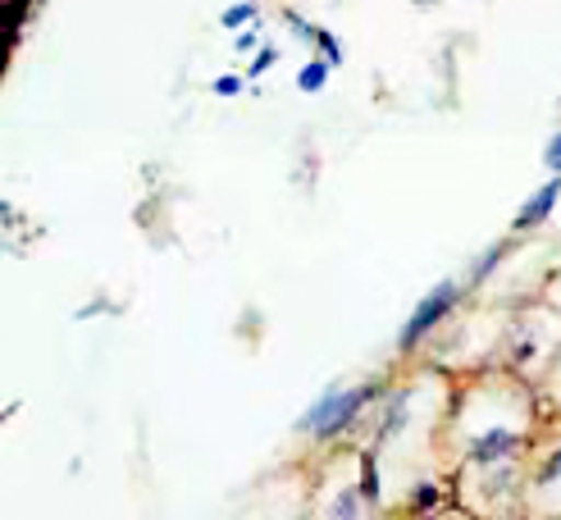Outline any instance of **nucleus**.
I'll use <instances>...</instances> for the list:
<instances>
[{
	"instance_id": "obj_10",
	"label": "nucleus",
	"mask_w": 561,
	"mask_h": 520,
	"mask_svg": "<svg viewBox=\"0 0 561 520\" xmlns=\"http://www.w3.org/2000/svg\"><path fill=\"white\" fill-rule=\"evenodd\" d=\"M284 23H288V33H293L297 42H311V37H316V23H311V19H301L297 10H284Z\"/></svg>"
},
{
	"instance_id": "obj_4",
	"label": "nucleus",
	"mask_w": 561,
	"mask_h": 520,
	"mask_svg": "<svg viewBox=\"0 0 561 520\" xmlns=\"http://www.w3.org/2000/svg\"><path fill=\"white\" fill-rule=\"evenodd\" d=\"M507 256H512V238H497V242H489V246H484V252H480V256H474V261H470V269L461 274V288H466V292H474V288H484V284L493 279V274L502 269V261H507Z\"/></svg>"
},
{
	"instance_id": "obj_3",
	"label": "nucleus",
	"mask_w": 561,
	"mask_h": 520,
	"mask_svg": "<svg viewBox=\"0 0 561 520\" xmlns=\"http://www.w3.org/2000/svg\"><path fill=\"white\" fill-rule=\"evenodd\" d=\"M557 206H561V174H552L543 187H535V192H529V197L516 206V215H512V233H516V238L539 233L548 219L557 215Z\"/></svg>"
},
{
	"instance_id": "obj_12",
	"label": "nucleus",
	"mask_w": 561,
	"mask_h": 520,
	"mask_svg": "<svg viewBox=\"0 0 561 520\" xmlns=\"http://www.w3.org/2000/svg\"><path fill=\"white\" fill-rule=\"evenodd\" d=\"M256 46H261V33H256V23H251V27H238V42H233V50H238V55H251Z\"/></svg>"
},
{
	"instance_id": "obj_13",
	"label": "nucleus",
	"mask_w": 561,
	"mask_h": 520,
	"mask_svg": "<svg viewBox=\"0 0 561 520\" xmlns=\"http://www.w3.org/2000/svg\"><path fill=\"white\" fill-rule=\"evenodd\" d=\"M247 88V78H238V73H224V78H215V96H238Z\"/></svg>"
},
{
	"instance_id": "obj_9",
	"label": "nucleus",
	"mask_w": 561,
	"mask_h": 520,
	"mask_svg": "<svg viewBox=\"0 0 561 520\" xmlns=\"http://www.w3.org/2000/svg\"><path fill=\"white\" fill-rule=\"evenodd\" d=\"M274 65H278V46H256V60H251V69H247V82L265 78Z\"/></svg>"
},
{
	"instance_id": "obj_14",
	"label": "nucleus",
	"mask_w": 561,
	"mask_h": 520,
	"mask_svg": "<svg viewBox=\"0 0 561 520\" xmlns=\"http://www.w3.org/2000/svg\"><path fill=\"white\" fill-rule=\"evenodd\" d=\"M411 5H438V0H411Z\"/></svg>"
},
{
	"instance_id": "obj_6",
	"label": "nucleus",
	"mask_w": 561,
	"mask_h": 520,
	"mask_svg": "<svg viewBox=\"0 0 561 520\" xmlns=\"http://www.w3.org/2000/svg\"><path fill=\"white\" fill-rule=\"evenodd\" d=\"M329 78H333V65L324 60V55H311L301 69H297V92H306V96H320L324 88H329Z\"/></svg>"
},
{
	"instance_id": "obj_7",
	"label": "nucleus",
	"mask_w": 561,
	"mask_h": 520,
	"mask_svg": "<svg viewBox=\"0 0 561 520\" xmlns=\"http://www.w3.org/2000/svg\"><path fill=\"white\" fill-rule=\"evenodd\" d=\"M311 46H316V55H324V60H329L333 69H343V65H347V50H343L339 33H329V27H316V37H311Z\"/></svg>"
},
{
	"instance_id": "obj_8",
	"label": "nucleus",
	"mask_w": 561,
	"mask_h": 520,
	"mask_svg": "<svg viewBox=\"0 0 561 520\" xmlns=\"http://www.w3.org/2000/svg\"><path fill=\"white\" fill-rule=\"evenodd\" d=\"M256 19H261V5H256V0H238V5H229V10L219 14V23H224V27H233V33H238V27H247V23H256Z\"/></svg>"
},
{
	"instance_id": "obj_5",
	"label": "nucleus",
	"mask_w": 561,
	"mask_h": 520,
	"mask_svg": "<svg viewBox=\"0 0 561 520\" xmlns=\"http://www.w3.org/2000/svg\"><path fill=\"white\" fill-rule=\"evenodd\" d=\"M447 507V484L443 479H415L407 493V511L425 516V511H443Z\"/></svg>"
},
{
	"instance_id": "obj_2",
	"label": "nucleus",
	"mask_w": 561,
	"mask_h": 520,
	"mask_svg": "<svg viewBox=\"0 0 561 520\" xmlns=\"http://www.w3.org/2000/svg\"><path fill=\"white\" fill-rule=\"evenodd\" d=\"M461 301H466L461 279H443V284H434V288L411 307V315H407V324H402V334H398V351L411 356V351H420V347H430L434 334H443V324L461 311Z\"/></svg>"
},
{
	"instance_id": "obj_11",
	"label": "nucleus",
	"mask_w": 561,
	"mask_h": 520,
	"mask_svg": "<svg viewBox=\"0 0 561 520\" xmlns=\"http://www.w3.org/2000/svg\"><path fill=\"white\" fill-rule=\"evenodd\" d=\"M543 164H548V174H561V128L548 137V147H543Z\"/></svg>"
},
{
	"instance_id": "obj_1",
	"label": "nucleus",
	"mask_w": 561,
	"mask_h": 520,
	"mask_svg": "<svg viewBox=\"0 0 561 520\" xmlns=\"http://www.w3.org/2000/svg\"><path fill=\"white\" fill-rule=\"evenodd\" d=\"M383 389H388L383 379H370V383H329V389L301 411L297 434L311 438V443H320V448L343 443V438L375 411Z\"/></svg>"
}]
</instances>
